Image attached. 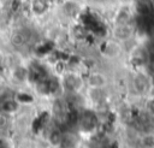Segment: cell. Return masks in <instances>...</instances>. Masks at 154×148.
<instances>
[{"mask_svg":"<svg viewBox=\"0 0 154 148\" xmlns=\"http://www.w3.org/2000/svg\"><path fill=\"white\" fill-rule=\"evenodd\" d=\"M61 88L69 94H77L85 85V79L76 71H67L61 77Z\"/></svg>","mask_w":154,"mask_h":148,"instance_id":"obj_1","label":"cell"},{"mask_svg":"<svg viewBox=\"0 0 154 148\" xmlns=\"http://www.w3.org/2000/svg\"><path fill=\"white\" fill-rule=\"evenodd\" d=\"M136 32V25L131 23H124V24H113L111 34L112 39L120 42H126L134 37Z\"/></svg>","mask_w":154,"mask_h":148,"instance_id":"obj_2","label":"cell"},{"mask_svg":"<svg viewBox=\"0 0 154 148\" xmlns=\"http://www.w3.org/2000/svg\"><path fill=\"white\" fill-rule=\"evenodd\" d=\"M79 125L83 131H93L97 125V116L93 109H85L79 117Z\"/></svg>","mask_w":154,"mask_h":148,"instance_id":"obj_3","label":"cell"},{"mask_svg":"<svg viewBox=\"0 0 154 148\" xmlns=\"http://www.w3.org/2000/svg\"><path fill=\"white\" fill-rule=\"evenodd\" d=\"M84 79L89 88H105L108 83L107 76L101 71H91Z\"/></svg>","mask_w":154,"mask_h":148,"instance_id":"obj_4","label":"cell"},{"mask_svg":"<svg viewBox=\"0 0 154 148\" xmlns=\"http://www.w3.org/2000/svg\"><path fill=\"white\" fill-rule=\"evenodd\" d=\"M132 87L137 94H146L152 87L150 78H148L143 72H136L132 78Z\"/></svg>","mask_w":154,"mask_h":148,"instance_id":"obj_5","label":"cell"},{"mask_svg":"<svg viewBox=\"0 0 154 148\" xmlns=\"http://www.w3.org/2000/svg\"><path fill=\"white\" fill-rule=\"evenodd\" d=\"M122 51L120 43L116 40H106L101 43L100 46V52L102 53V55H105L106 58H116Z\"/></svg>","mask_w":154,"mask_h":148,"instance_id":"obj_6","label":"cell"},{"mask_svg":"<svg viewBox=\"0 0 154 148\" xmlns=\"http://www.w3.org/2000/svg\"><path fill=\"white\" fill-rule=\"evenodd\" d=\"M134 18L132 10L129 5L119 6L114 13L113 17V24H124V23H131Z\"/></svg>","mask_w":154,"mask_h":148,"instance_id":"obj_7","label":"cell"},{"mask_svg":"<svg viewBox=\"0 0 154 148\" xmlns=\"http://www.w3.org/2000/svg\"><path fill=\"white\" fill-rule=\"evenodd\" d=\"M49 8V0H31L30 10L36 16L45 14Z\"/></svg>","mask_w":154,"mask_h":148,"instance_id":"obj_8","label":"cell"},{"mask_svg":"<svg viewBox=\"0 0 154 148\" xmlns=\"http://www.w3.org/2000/svg\"><path fill=\"white\" fill-rule=\"evenodd\" d=\"M88 96L94 103L100 105L101 102H103V100L106 97L105 88H89L88 87Z\"/></svg>","mask_w":154,"mask_h":148,"instance_id":"obj_9","label":"cell"},{"mask_svg":"<svg viewBox=\"0 0 154 148\" xmlns=\"http://www.w3.org/2000/svg\"><path fill=\"white\" fill-rule=\"evenodd\" d=\"M12 76L17 82H24L29 79V69H25L23 66H16L12 71Z\"/></svg>","mask_w":154,"mask_h":148,"instance_id":"obj_10","label":"cell"},{"mask_svg":"<svg viewBox=\"0 0 154 148\" xmlns=\"http://www.w3.org/2000/svg\"><path fill=\"white\" fill-rule=\"evenodd\" d=\"M63 136H64V134L59 129H53L48 134V142H49V144L53 146V147H59L61 144Z\"/></svg>","mask_w":154,"mask_h":148,"instance_id":"obj_11","label":"cell"},{"mask_svg":"<svg viewBox=\"0 0 154 148\" xmlns=\"http://www.w3.org/2000/svg\"><path fill=\"white\" fill-rule=\"evenodd\" d=\"M142 147L143 148H154V134H147L143 136L142 141Z\"/></svg>","mask_w":154,"mask_h":148,"instance_id":"obj_12","label":"cell"},{"mask_svg":"<svg viewBox=\"0 0 154 148\" xmlns=\"http://www.w3.org/2000/svg\"><path fill=\"white\" fill-rule=\"evenodd\" d=\"M146 111L148 114L154 117V96H150L146 100Z\"/></svg>","mask_w":154,"mask_h":148,"instance_id":"obj_13","label":"cell"},{"mask_svg":"<svg viewBox=\"0 0 154 148\" xmlns=\"http://www.w3.org/2000/svg\"><path fill=\"white\" fill-rule=\"evenodd\" d=\"M150 83H152V87L154 88V71L152 73V77H150Z\"/></svg>","mask_w":154,"mask_h":148,"instance_id":"obj_14","label":"cell"},{"mask_svg":"<svg viewBox=\"0 0 154 148\" xmlns=\"http://www.w3.org/2000/svg\"><path fill=\"white\" fill-rule=\"evenodd\" d=\"M108 148H118V144L114 142V143H112L111 146H108Z\"/></svg>","mask_w":154,"mask_h":148,"instance_id":"obj_15","label":"cell"}]
</instances>
